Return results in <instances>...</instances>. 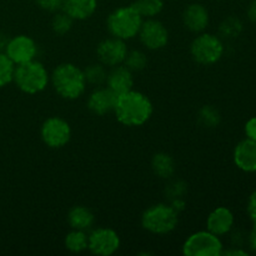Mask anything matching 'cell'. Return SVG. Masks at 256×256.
Instances as JSON below:
<instances>
[{
	"label": "cell",
	"instance_id": "44dd1931",
	"mask_svg": "<svg viewBox=\"0 0 256 256\" xmlns=\"http://www.w3.org/2000/svg\"><path fill=\"white\" fill-rule=\"evenodd\" d=\"M89 245V238L85 235L82 230H75L65 238V246L68 250L72 252H82L85 249H88Z\"/></svg>",
	"mask_w": 256,
	"mask_h": 256
},
{
	"label": "cell",
	"instance_id": "1f68e13d",
	"mask_svg": "<svg viewBox=\"0 0 256 256\" xmlns=\"http://www.w3.org/2000/svg\"><path fill=\"white\" fill-rule=\"evenodd\" d=\"M222 255H228V256H248V252H245V250L240 249V248H232V249L226 250V252H224V250H222Z\"/></svg>",
	"mask_w": 256,
	"mask_h": 256
},
{
	"label": "cell",
	"instance_id": "484cf974",
	"mask_svg": "<svg viewBox=\"0 0 256 256\" xmlns=\"http://www.w3.org/2000/svg\"><path fill=\"white\" fill-rule=\"evenodd\" d=\"M199 120L204 126L215 128L220 122V114L215 108L204 106L200 112Z\"/></svg>",
	"mask_w": 256,
	"mask_h": 256
},
{
	"label": "cell",
	"instance_id": "ac0fdd59",
	"mask_svg": "<svg viewBox=\"0 0 256 256\" xmlns=\"http://www.w3.org/2000/svg\"><path fill=\"white\" fill-rule=\"evenodd\" d=\"M132 82L134 80H132V70L128 69L126 66L115 68L108 76V86L116 95L130 92L132 88Z\"/></svg>",
	"mask_w": 256,
	"mask_h": 256
},
{
	"label": "cell",
	"instance_id": "4dcf8cb0",
	"mask_svg": "<svg viewBox=\"0 0 256 256\" xmlns=\"http://www.w3.org/2000/svg\"><path fill=\"white\" fill-rule=\"evenodd\" d=\"M244 130L248 139L256 142V116L250 118V119L248 120L246 124H245Z\"/></svg>",
	"mask_w": 256,
	"mask_h": 256
},
{
	"label": "cell",
	"instance_id": "d6986e66",
	"mask_svg": "<svg viewBox=\"0 0 256 256\" xmlns=\"http://www.w3.org/2000/svg\"><path fill=\"white\" fill-rule=\"evenodd\" d=\"M68 222L70 226L75 230H85L90 228L94 222V215L88 208L75 206L68 215Z\"/></svg>",
	"mask_w": 256,
	"mask_h": 256
},
{
	"label": "cell",
	"instance_id": "603a6c76",
	"mask_svg": "<svg viewBox=\"0 0 256 256\" xmlns=\"http://www.w3.org/2000/svg\"><path fill=\"white\" fill-rule=\"evenodd\" d=\"M242 29H244V25H242V20L235 16H229L220 25V34L224 38L232 39V38L239 36L242 34Z\"/></svg>",
	"mask_w": 256,
	"mask_h": 256
},
{
	"label": "cell",
	"instance_id": "ffe728a7",
	"mask_svg": "<svg viewBox=\"0 0 256 256\" xmlns=\"http://www.w3.org/2000/svg\"><path fill=\"white\" fill-rule=\"evenodd\" d=\"M152 169L160 178H170L175 172V162L168 154H156L152 159Z\"/></svg>",
	"mask_w": 256,
	"mask_h": 256
},
{
	"label": "cell",
	"instance_id": "6da1fadb",
	"mask_svg": "<svg viewBox=\"0 0 256 256\" xmlns=\"http://www.w3.org/2000/svg\"><path fill=\"white\" fill-rule=\"evenodd\" d=\"M116 119L128 126H139L145 124L152 114V105L144 94L138 92L118 95L114 108Z\"/></svg>",
	"mask_w": 256,
	"mask_h": 256
},
{
	"label": "cell",
	"instance_id": "cb8c5ba5",
	"mask_svg": "<svg viewBox=\"0 0 256 256\" xmlns=\"http://www.w3.org/2000/svg\"><path fill=\"white\" fill-rule=\"evenodd\" d=\"M14 62L8 58L6 54L0 52V88L5 86L14 79Z\"/></svg>",
	"mask_w": 256,
	"mask_h": 256
},
{
	"label": "cell",
	"instance_id": "277c9868",
	"mask_svg": "<svg viewBox=\"0 0 256 256\" xmlns=\"http://www.w3.org/2000/svg\"><path fill=\"white\" fill-rule=\"evenodd\" d=\"M142 24V16L132 6L116 9L108 19L110 32L122 40L134 38L139 32Z\"/></svg>",
	"mask_w": 256,
	"mask_h": 256
},
{
	"label": "cell",
	"instance_id": "ba28073f",
	"mask_svg": "<svg viewBox=\"0 0 256 256\" xmlns=\"http://www.w3.org/2000/svg\"><path fill=\"white\" fill-rule=\"evenodd\" d=\"M70 136H72V130L69 124L62 118H50L42 124V138L48 146L54 149L64 146L70 140Z\"/></svg>",
	"mask_w": 256,
	"mask_h": 256
},
{
	"label": "cell",
	"instance_id": "d4e9b609",
	"mask_svg": "<svg viewBox=\"0 0 256 256\" xmlns=\"http://www.w3.org/2000/svg\"><path fill=\"white\" fill-rule=\"evenodd\" d=\"M125 66L129 70H135V72H139L142 70L148 64V58L144 52H138L134 50L132 52H128L126 56H125Z\"/></svg>",
	"mask_w": 256,
	"mask_h": 256
},
{
	"label": "cell",
	"instance_id": "4fadbf2b",
	"mask_svg": "<svg viewBox=\"0 0 256 256\" xmlns=\"http://www.w3.org/2000/svg\"><path fill=\"white\" fill-rule=\"evenodd\" d=\"M234 162L240 170L245 172H256V142L244 139L235 146Z\"/></svg>",
	"mask_w": 256,
	"mask_h": 256
},
{
	"label": "cell",
	"instance_id": "8992f818",
	"mask_svg": "<svg viewBox=\"0 0 256 256\" xmlns=\"http://www.w3.org/2000/svg\"><path fill=\"white\" fill-rule=\"evenodd\" d=\"M182 252L186 256H219L222 252V242L209 230L199 232L185 242Z\"/></svg>",
	"mask_w": 256,
	"mask_h": 256
},
{
	"label": "cell",
	"instance_id": "f1b7e54d",
	"mask_svg": "<svg viewBox=\"0 0 256 256\" xmlns=\"http://www.w3.org/2000/svg\"><path fill=\"white\" fill-rule=\"evenodd\" d=\"M35 2L42 9L46 12H58L62 9V0H35Z\"/></svg>",
	"mask_w": 256,
	"mask_h": 256
},
{
	"label": "cell",
	"instance_id": "52a82bcc",
	"mask_svg": "<svg viewBox=\"0 0 256 256\" xmlns=\"http://www.w3.org/2000/svg\"><path fill=\"white\" fill-rule=\"evenodd\" d=\"M224 54V44L218 36L202 34L194 40L192 45V55L198 62L204 65L215 64Z\"/></svg>",
	"mask_w": 256,
	"mask_h": 256
},
{
	"label": "cell",
	"instance_id": "f546056e",
	"mask_svg": "<svg viewBox=\"0 0 256 256\" xmlns=\"http://www.w3.org/2000/svg\"><path fill=\"white\" fill-rule=\"evenodd\" d=\"M246 210H248V215H249L252 224H256V190L250 194L249 199H248Z\"/></svg>",
	"mask_w": 256,
	"mask_h": 256
},
{
	"label": "cell",
	"instance_id": "5bb4252c",
	"mask_svg": "<svg viewBox=\"0 0 256 256\" xmlns=\"http://www.w3.org/2000/svg\"><path fill=\"white\" fill-rule=\"evenodd\" d=\"M234 222V214L232 210L225 206L216 208L208 216V230L218 236H222V235L228 234L232 229Z\"/></svg>",
	"mask_w": 256,
	"mask_h": 256
},
{
	"label": "cell",
	"instance_id": "e0dca14e",
	"mask_svg": "<svg viewBox=\"0 0 256 256\" xmlns=\"http://www.w3.org/2000/svg\"><path fill=\"white\" fill-rule=\"evenodd\" d=\"M62 9L72 20H84L95 12L96 0H62Z\"/></svg>",
	"mask_w": 256,
	"mask_h": 256
},
{
	"label": "cell",
	"instance_id": "9a60e30c",
	"mask_svg": "<svg viewBox=\"0 0 256 256\" xmlns=\"http://www.w3.org/2000/svg\"><path fill=\"white\" fill-rule=\"evenodd\" d=\"M118 95L109 88L105 89H98L92 92L88 102V106L94 114L105 115L108 112H112L116 104Z\"/></svg>",
	"mask_w": 256,
	"mask_h": 256
},
{
	"label": "cell",
	"instance_id": "d6a6232c",
	"mask_svg": "<svg viewBox=\"0 0 256 256\" xmlns=\"http://www.w3.org/2000/svg\"><path fill=\"white\" fill-rule=\"evenodd\" d=\"M248 18L252 24L256 25V0H252L248 8Z\"/></svg>",
	"mask_w": 256,
	"mask_h": 256
},
{
	"label": "cell",
	"instance_id": "4316f807",
	"mask_svg": "<svg viewBox=\"0 0 256 256\" xmlns=\"http://www.w3.org/2000/svg\"><path fill=\"white\" fill-rule=\"evenodd\" d=\"M72 25V19L66 14V12H62L55 15L54 19H52V30H54L56 34L62 35L65 34V32H69Z\"/></svg>",
	"mask_w": 256,
	"mask_h": 256
},
{
	"label": "cell",
	"instance_id": "9c48e42d",
	"mask_svg": "<svg viewBox=\"0 0 256 256\" xmlns=\"http://www.w3.org/2000/svg\"><path fill=\"white\" fill-rule=\"evenodd\" d=\"M5 54L14 64L20 65L34 60L36 54V45L32 38L26 35H18L8 42Z\"/></svg>",
	"mask_w": 256,
	"mask_h": 256
},
{
	"label": "cell",
	"instance_id": "2e32d148",
	"mask_svg": "<svg viewBox=\"0 0 256 256\" xmlns=\"http://www.w3.org/2000/svg\"><path fill=\"white\" fill-rule=\"evenodd\" d=\"M182 19H184L185 26L195 32H202L208 26V24H209V14H208V10L200 4L189 5L185 9Z\"/></svg>",
	"mask_w": 256,
	"mask_h": 256
},
{
	"label": "cell",
	"instance_id": "30bf717a",
	"mask_svg": "<svg viewBox=\"0 0 256 256\" xmlns=\"http://www.w3.org/2000/svg\"><path fill=\"white\" fill-rule=\"evenodd\" d=\"M120 240L112 229H98L89 236V248L92 252L102 256L112 255L119 249Z\"/></svg>",
	"mask_w": 256,
	"mask_h": 256
},
{
	"label": "cell",
	"instance_id": "3957f363",
	"mask_svg": "<svg viewBox=\"0 0 256 256\" xmlns=\"http://www.w3.org/2000/svg\"><path fill=\"white\" fill-rule=\"evenodd\" d=\"M12 80L22 92L26 94H36L45 89L49 76L44 65L32 60L15 68Z\"/></svg>",
	"mask_w": 256,
	"mask_h": 256
},
{
	"label": "cell",
	"instance_id": "8fae6325",
	"mask_svg": "<svg viewBox=\"0 0 256 256\" xmlns=\"http://www.w3.org/2000/svg\"><path fill=\"white\" fill-rule=\"evenodd\" d=\"M142 42L148 49H162L166 45L169 35L164 25L156 20H148L142 22L139 30Z\"/></svg>",
	"mask_w": 256,
	"mask_h": 256
},
{
	"label": "cell",
	"instance_id": "836d02e7",
	"mask_svg": "<svg viewBox=\"0 0 256 256\" xmlns=\"http://www.w3.org/2000/svg\"><path fill=\"white\" fill-rule=\"evenodd\" d=\"M248 242H249L250 249H252L254 252H256V224H252V232H250Z\"/></svg>",
	"mask_w": 256,
	"mask_h": 256
},
{
	"label": "cell",
	"instance_id": "7a4b0ae2",
	"mask_svg": "<svg viewBox=\"0 0 256 256\" xmlns=\"http://www.w3.org/2000/svg\"><path fill=\"white\" fill-rule=\"evenodd\" d=\"M52 85L60 96L76 99L84 92L86 79L84 72L72 64H62L54 70Z\"/></svg>",
	"mask_w": 256,
	"mask_h": 256
},
{
	"label": "cell",
	"instance_id": "5b68a950",
	"mask_svg": "<svg viewBox=\"0 0 256 256\" xmlns=\"http://www.w3.org/2000/svg\"><path fill=\"white\" fill-rule=\"evenodd\" d=\"M142 226L154 234H168L178 224V212L175 208L159 204L149 208L142 215Z\"/></svg>",
	"mask_w": 256,
	"mask_h": 256
},
{
	"label": "cell",
	"instance_id": "83f0119b",
	"mask_svg": "<svg viewBox=\"0 0 256 256\" xmlns=\"http://www.w3.org/2000/svg\"><path fill=\"white\" fill-rule=\"evenodd\" d=\"M86 82H92V84H102L106 78L105 70L100 65H92L84 72Z\"/></svg>",
	"mask_w": 256,
	"mask_h": 256
},
{
	"label": "cell",
	"instance_id": "7c38bea8",
	"mask_svg": "<svg viewBox=\"0 0 256 256\" xmlns=\"http://www.w3.org/2000/svg\"><path fill=\"white\" fill-rule=\"evenodd\" d=\"M126 54V45H125L124 40L119 39V38L104 40L98 46V56H99L100 62L109 66H116V65L122 64L125 60Z\"/></svg>",
	"mask_w": 256,
	"mask_h": 256
},
{
	"label": "cell",
	"instance_id": "7402d4cb",
	"mask_svg": "<svg viewBox=\"0 0 256 256\" xmlns=\"http://www.w3.org/2000/svg\"><path fill=\"white\" fill-rule=\"evenodd\" d=\"M132 6L142 16L152 18L162 12L164 2H162V0H136Z\"/></svg>",
	"mask_w": 256,
	"mask_h": 256
}]
</instances>
